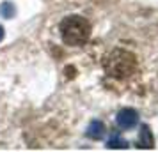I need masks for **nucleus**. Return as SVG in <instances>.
I'll use <instances>...</instances> for the list:
<instances>
[{
    "label": "nucleus",
    "instance_id": "20e7f679",
    "mask_svg": "<svg viewBox=\"0 0 158 152\" xmlns=\"http://www.w3.org/2000/svg\"><path fill=\"white\" fill-rule=\"evenodd\" d=\"M139 147H140V149H153V147H155V138H153V133H151L149 126H142V127H140Z\"/></svg>",
    "mask_w": 158,
    "mask_h": 152
},
{
    "label": "nucleus",
    "instance_id": "39448f33",
    "mask_svg": "<svg viewBox=\"0 0 158 152\" xmlns=\"http://www.w3.org/2000/svg\"><path fill=\"white\" fill-rule=\"evenodd\" d=\"M105 134V126L101 120H93L87 127V136L93 138V140H100L101 136Z\"/></svg>",
    "mask_w": 158,
    "mask_h": 152
},
{
    "label": "nucleus",
    "instance_id": "f257e3e1",
    "mask_svg": "<svg viewBox=\"0 0 158 152\" xmlns=\"http://www.w3.org/2000/svg\"><path fill=\"white\" fill-rule=\"evenodd\" d=\"M137 69V58L133 53H130L126 50H112L108 53V57L105 58V71L110 78L115 80H124L131 76Z\"/></svg>",
    "mask_w": 158,
    "mask_h": 152
},
{
    "label": "nucleus",
    "instance_id": "423d86ee",
    "mask_svg": "<svg viewBox=\"0 0 158 152\" xmlns=\"http://www.w3.org/2000/svg\"><path fill=\"white\" fill-rule=\"evenodd\" d=\"M107 145H108V149H126V147H128V142L123 140V138H119V136H112L108 140Z\"/></svg>",
    "mask_w": 158,
    "mask_h": 152
},
{
    "label": "nucleus",
    "instance_id": "7ed1b4c3",
    "mask_svg": "<svg viewBox=\"0 0 158 152\" xmlns=\"http://www.w3.org/2000/svg\"><path fill=\"white\" fill-rule=\"evenodd\" d=\"M139 122V113L131 108H123L117 113V126L123 129H131Z\"/></svg>",
    "mask_w": 158,
    "mask_h": 152
},
{
    "label": "nucleus",
    "instance_id": "0eeeda50",
    "mask_svg": "<svg viewBox=\"0 0 158 152\" xmlns=\"http://www.w3.org/2000/svg\"><path fill=\"white\" fill-rule=\"evenodd\" d=\"M0 14L4 16V18H13L15 16V6L11 2H4L0 6Z\"/></svg>",
    "mask_w": 158,
    "mask_h": 152
},
{
    "label": "nucleus",
    "instance_id": "f03ea898",
    "mask_svg": "<svg viewBox=\"0 0 158 152\" xmlns=\"http://www.w3.org/2000/svg\"><path fill=\"white\" fill-rule=\"evenodd\" d=\"M60 36L66 44L80 46L91 36V25L82 16H68L60 21Z\"/></svg>",
    "mask_w": 158,
    "mask_h": 152
},
{
    "label": "nucleus",
    "instance_id": "6e6552de",
    "mask_svg": "<svg viewBox=\"0 0 158 152\" xmlns=\"http://www.w3.org/2000/svg\"><path fill=\"white\" fill-rule=\"evenodd\" d=\"M2 39H4V29L0 27V41H2Z\"/></svg>",
    "mask_w": 158,
    "mask_h": 152
}]
</instances>
